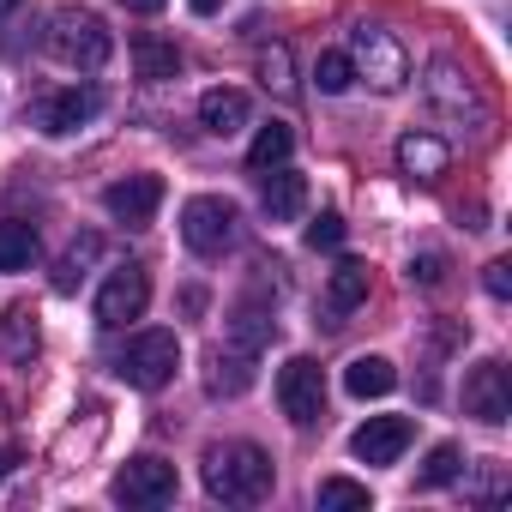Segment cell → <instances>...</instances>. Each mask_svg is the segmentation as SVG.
Here are the masks:
<instances>
[{
	"label": "cell",
	"instance_id": "cell-1",
	"mask_svg": "<svg viewBox=\"0 0 512 512\" xmlns=\"http://www.w3.org/2000/svg\"><path fill=\"white\" fill-rule=\"evenodd\" d=\"M272 482H278L272 452H260L253 440H229V446L205 452V494L223 506H260L272 494Z\"/></svg>",
	"mask_w": 512,
	"mask_h": 512
},
{
	"label": "cell",
	"instance_id": "cell-9",
	"mask_svg": "<svg viewBox=\"0 0 512 512\" xmlns=\"http://www.w3.org/2000/svg\"><path fill=\"white\" fill-rule=\"evenodd\" d=\"M145 302H151V278H145L139 266H115L109 284L97 290V326H103V332H121L127 320L145 314Z\"/></svg>",
	"mask_w": 512,
	"mask_h": 512
},
{
	"label": "cell",
	"instance_id": "cell-5",
	"mask_svg": "<svg viewBox=\"0 0 512 512\" xmlns=\"http://www.w3.org/2000/svg\"><path fill=\"white\" fill-rule=\"evenodd\" d=\"M235 223H241V211H235L229 199H217V193H199V199L181 205V241H187L193 253H205V260L235 241Z\"/></svg>",
	"mask_w": 512,
	"mask_h": 512
},
{
	"label": "cell",
	"instance_id": "cell-28",
	"mask_svg": "<svg viewBox=\"0 0 512 512\" xmlns=\"http://www.w3.org/2000/svg\"><path fill=\"white\" fill-rule=\"evenodd\" d=\"M320 506H374V494L362 482H350V476H326L320 482Z\"/></svg>",
	"mask_w": 512,
	"mask_h": 512
},
{
	"label": "cell",
	"instance_id": "cell-14",
	"mask_svg": "<svg viewBox=\"0 0 512 512\" xmlns=\"http://www.w3.org/2000/svg\"><path fill=\"white\" fill-rule=\"evenodd\" d=\"M199 127H205V133H217V139H229V133H241V127H247V91H229V85H211V91L199 97Z\"/></svg>",
	"mask_w": 512,
	"mask_h": 512
},
{
	"label": "cell",
	"instance_id": "cell-21",
	"mask_svg": "<svg viewBox=\"0 0 512 512\" xmlns=\"http://www.w3.org/2000/svg\"><path fill=\"white\" fill-rule=\"evenodd\" d=\"M368 302V266L362 260H344L338 272H332V284H326V308L332 314H350V308H362Z\"/></svg>",
	"mask_w": 512,
	"mask_h": 512
},
{
	"label": "cell",
	"instance_id": "cell-19",
	"mask_svg": "<svg viewBox=\"0 0 512 512\" xmlns=\"http://www.w3.org/2000/svg\"><path fill=\"white\" fill-rule=\"evenodd\" d=\"M398 386V368L386 362V356H356L350 368H344V392L350 398H386Z\"/></svg>",
	"mask_w": 512,
	"mask_h": 512
},
{
	"label": "cell",
	"instance_id": "cell-3",
	"mask_svg": "<svg viewBox=\"0 0 512 512\" xmlns=\"http://www.w3.org/2000/svg\"><path fill=\"white\" fill-rule=\"evenodd\" d=\"M175 368H181V338L175 332H139L115 362V374L139 392H163L175 380Z\"/></svg>",
	"mask_w": 512,
	"mask_h": 512
},
{
	"label": "cell",
	"instance_id": "cell-2",
	"mask_svg": "<svg viewBox=\"0 0 512 512\" xmlns=\"http://www.w3.org/2000/svg\"><path fill=\"white\" fill-rule=\"evenodd\" d=\"M43 49L61 67H73V73H97L115 55V37H109V25L91 7H55L49 13V31H43Z\"/></svg>",
	"mask_w": 512,
	"mask_h": 512
},
{
	"label": "cell",
	"instance_id": "cell-30",
	"mask_svg": "<svg viewBox=\"0 0 512 512\" xmlns=\"http://www.w3.org/2000/svg\"><path fill=\"white\" fill-rule=\"evenodd\" d=\"M500 494H506V470H500V464H482V476L470 482V500L488 506V500H500Z\"/></svg>",
	"mask_w": 512,
	"mask_h": 512
},
{
	"label": "cell",
	"instance_id": "cell-13",
	"mask_svg": "<svg viewBox=\"0 0 512 512\" xmlns=\"http://www.w3.org/2000/svg\"><path fill=\"white\" fill-rule=\"evenodd\" d=\"M253 350H235V344H217L211 350V374H205V386H211V398H235V392H247L253 386Z\"/></svg>",
	"mask_w": 512,
	"mask_h": 512
},
{
	"label": "cell",
	"instance_id": "cell-6",
	"mask_svg": "<svg viewBox=\"0 0 512 512\" xmlns=\"http://www.w3.org/2000/svg\"><path fill=\"white\" fill-rule=\"evenodd\" d=\"M97 109H103V91H97V85H61V91H43V97L31 103V127L49 133V139H67V133H79Z\"/></svg>",
	"mask_w": 512,
	"mask_h": 512
},
{
	"label": "cell",
	"instance_id": "cell-27",
	"mask_svg": "<svg viewBox=\"0 0 512 512\" xmlns=\"http://www.w3.org/2000/svg\"><path fill=\"white\" fill-rule=\"evenodd\" d=\"M458 470H464V458H458V446H434L416 482H422V488H446V482H458Z\"/></svg>",
	"mask_w": 512,
	"mask_h": 512
},
{
	"label": "cell",
	"instance_id": "cell-36",
	"mask_svg": "<svg viewBox=\"0 0 512 512\" xmlns=\"http://www.w3.org/2000/svg\"><path fill=\"white\" fill-rule=\"evenodd\" d=\"M13 7H19V0H0V19H7V13H13Z\"/></svg>",
	"mask_w": 512,
	"mask_h": 512
},
{
	"label": "cell",
	"instance_id": "cell-33",
	"mask_svg": "<svg viewBox=\"0 0 512 512\" xmlns=\"http://www.w3.org/2000/svg\"><path fill=\"white\" fill-rule=\"evenodd\" d=\"M127 13H163V0H121Z\"/></svg>",
	"mask_w": 512,
	"mask_h": 512
},
{
	"label": "cell",
	"instance_id": "cell-31",
	"mask_svg": "<svg viewBox=\"0 0 512 512\" xmlns=\"http://www.w3.org/2000/svg\"><path fill=\"white\" fill-rule=\"evenodd\" d=\"M410 278L428 284V290H440L446 284V253H422V260H410Z\"/></svg>",
	"mask_w": 512,
	"mask_h": 512
},
{
	"label": "cell",
	"instance_id": "cell-8",
	"mask_svg": "<svg viewBox=\"0 0 512 512\" xmlns=\"http://www.w3.org/2000/svg\"><path fill=\"white\" fill-rule=\"evenodd\" d=\"M175 488H181V476H175V464L157 458V452L127 458V464L115 470V482H109V494H115L121 506H163V500H175Z\"/></svg>",
	"mask_w": 512,
	"mask_h": 512
},
{
	"label": "cell",
	"instance_id": "cell-20",
	"mask_svg": "<svg viewBox=\"0 0 512 512\" xmlns=\"http://www.w3.org/2000/svg\"><path fill=\"white\" fill-rule=\"evenodd\" d=\"M37 344H43L37 314L31 308H7V320H0V356H7V362H31Z\"/></svg>",
	"mask_w": 512,
	"mask_h": 512
},
{
	"label": "cell",
	"instance_id": "cell-22",
	"mask_svg": "<svg viewBox=\"0 0 512 512\" xmlns=\"http://www.w3.org/2000/svg\"><path fill=\"white\" fill-rule=\"evenodd\" d=\"M37 260V229L19 217H0V272H25Z\"/></svg>",
	"mask_w": 512,
	"mask_h": 512
},
{
	"label": "cell",
	"instance_id": "cell-15",
	"mask_svg": "<svg viewBox=\"0 0 512 512\" xmlns=\"http://www.w3.org/2000/svg\"><path fill=\"white\" fill-rule=\"evenodd\" d=\"M260 205H266L272 223H290V217H302V205H308V181H302L296 169L278 163V169L260 181Z\"/></svg>",
	"mask_w": 512,
	"mask_h": 512
},
{
	"label": "cell",
	"instance_id": "cell-17",
	"mask_svg": "<svg viewBox=\"0 0 512 512\" xmlns=\"http://www.w3.org/2000/svg\"><path fill=\"white\" fill-rule=\"evenodd\" d=\"M133 67H139V79H151V85H163V79H175L181 73V49L169 43V37H133Z\"/></svg>",
	"mask_w": 512,
	"mask_h": 512
},
{
	"label": "cell",
	"instance_id": "cell-10",
	"mask_svg": "<svg viewBox=\"0 0 512 512\" xmlns=\"http://www.w3.org/2000/svg\"><path fill=\"white\" fill-rule=\"evenodd\" d=\"M464 410L488 428H506L512 422V386H506V368L500 362H476L470 380H464Z\"/></svg>",
	"mask_w": 512,
	"mask_h": 512
},
{
	"label": "cell",
	"instance_id": "cell-4",
	"mask_svg": "<svg viewBox=\"0 0 512 512\" xmlns=\"http://www.w3.org/2000/svg\"><path fill=\"white\" fill-rule=\"evenodd\" d=\"M350 67H356L374 91H398V85L410 79V61H404L398 37L380 31V25H356V31H350Z\"/></svg>",
	"mask_w": 512,
	"mask_h": 512
},
{
	"label": "cell",
	"instance_id": "cell-12",
	"mask_svg": "<svg viewBox=\"0 0 512 512\" xmlns=\"http://www.w3.org/2000/svg\"><path fill=\"white\" fill-rule=\"evenodd\" d=\"M410 416H368L356 434H350V452L362 458V464H398L404 458V446H410Z\"/></svg>",
	"mask_w": 512,
	"mask_h": 512
},
{
	"label": "cell",
	"instance_id": "cell-11",
	"mask_svg": "<svg viewBox=\"0 0 512 512\" xmlns=\"http://www.w3.org/2000/svg\"><path fill=\"white\" fill-rule=\"evenodd\" d=\"M157 205H163V181H157V175H127V181H115V187L103 193V211H109L115 223H127V229H145V223L157 217Z\"/></svg>",
	"mask_w": 512,
	"mask_h": 512
},
{
	"label": "cell",
	"instance_id": "cell-7",
	"mask_svg": "<svg viewBox=\"0 0 512 512\" xmlns=\"http://www.w3.org/2000/svg\"><path fill=\"white\" fill-rule=\"evenodd\" d=\"M278 404H284V416L296 428H314L326 416V374H320L314 356H290L278 368Z\"/></svg>",
	"mask_w": 512,
	"mask_h": 512
},
{
	"label": "cell",
	"instance_id": "cell-35",
	"mask_svg": "<svg viewBox=\"0 0 512 512\" xmlns=\"http://www.w3.org/2000/svg\"><path fill=\"white\" fill-rule=\"evenodd\" d=\"M187 7H193V13H199V19H211V13H217V7H223V0H187Z\"/></svg>",
	"mask_w": 512,
	"mask_h": 512
},
{
	"label": "cell",
	"instance_id": "cell-18",
	"mask_svg": "<svg viewBox=\"0 0 512 512\" xmlns=\"http://www.w3.org/2000/svg\"><path fill=\"white\" fill-rule=\"evenodd\" d=\"M428 97L440 103V109H458V115H482V97H476V85L452 67V61H440L434 67V79H428Z\"/></svg>",
	"mask_w": 512,
	"mask_h": 512
},
{
	"label": "cell",
	"instance_id": "cell-25",
	"mask_svg": "<svg viewBox=\"0 0 512 512\" xmlns=\"http://www.w3.org/2000/svg\"><path fill=\"white\" fill-rule=\"evenodd\" d=\"M260 85H266V91H278V97H290V91H296V79H290V49H284V43H272V49L260 55Z\"/></svg>",
	"mask_w": 512,
	"mask_h": 512
},
{
	"label": "cell",
	"instance_id": "cell-23",
	"mask_svg": "<svg viewBox=\"0 0 512 512\" xmlns=\"http://www.w3.org/2000/svg\"><path fill=\"white\" fill-rule=\"evenodd\" d=\"M290 151H296V133H290V121H272V127H260V133H253V145H247V163H253V169H278Z\"/></svg>",
	"mask_w": 512,
	"mask_h": 512
},
{
	"label": "cell",
	"instance_id": "cell-34",
	"mask_svg": "<svg viewBox=\"0 0 512 512\" xmlns=\"http://www.w3.org/2000/svg\"><path fill=\"white\" fill-rule=\"evenodd\" d=\"M13 464H19V452H13V446H0V482L13 476Z\"/></svg>",
	"mask_w": 512,
	"mask_h": 512
},
{
	"label": "cell",
	"instance_id": "cell-32",
	"mask_svg": "<svg viewBox=\"0 0 512 512\" xmlns=\"http://www.w3.org/2000/svg\"><path fill=\"white\" fill-rule=\"evenodd\" d=\"M482 290H488L494 302H506V296H512V278H506V260H494V266H482Z\"/></svg>",
	"mask_w": 512,
	"mask_h": 512
},
{
	"label": "cell",
	"instance_id": "cell-29",
	"mask_svg": "<svg viewBox=\"0 0 512 512\" xmlns=\"http://www.w3.org/2000/svg\"><path fill=\"white\" fill-rule=\"evenodd\" d=\"M308 247H314V253H332V247H344V217H338V211H320V217L308 223Z\"/></svg>",
	"mask_w": 512,
	"mask_h": 512
},
{
	"label": "cell",
	"instance_id": "cell-24",
	"mask_svg": "<svg viewBox=\"0 0 512 512\" xmlns=\"http://www.w3.org/2000/svg\"><path fill=\"white\" fill-rule=\"evenodd\" d=\"M97 253H103V241H97V235H79V241L61 253V266H55V290H61V296H73V290L85 284V272H91Z\"/></svg>",
	"mask_w": 512,
	"mask_h": 512
},
{
	"label": "cell",
	"instance_id": "cell-26",
	"mask_svg": "<svg viewBox=\"0 0 512 512\" xmlns=\"http://www.w3.org/2000/svg\"><path fill=\"white\" fill-rule=\"evenodd\" d=\"M314 85L326 91V97H338V91H350L356 85V67H350V55H320V67H314Z\"/></svg>",
	"mask_w": 512,
	"mask_h": 512
},
{
	"label": "cell",
	"instance_id": "cell-16",
	"mask_svg": "<svg viewBox=\"0 0 512 512\" xmlns=\"http://www.w3.org/2000/svg\"><path fill=\"white\" fill-rule=\"evenodd\" d=\"M446 163H452L446 139H434V133H404V139H398V169H404V175L434 181V175H446Z\"/></svg>",
	"mask_w": 512,
	"mask_h": 512
}]
</instances>
